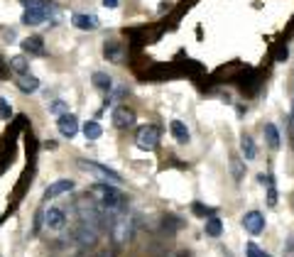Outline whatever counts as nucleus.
I'll list each match as a JSON object with an SVG mask.
<instances>
[{"label":"nucleus","mask_w":294,"mask_h":257,"mask_svg":"<svg viewBox=\"0 0 294 257\" xmlns=\"http://www.w3.org/2000/svg\"><path fill=\"white\" fill-rule=\"evenodd\" d=\"M133 230H135V223H133V218L128 213H118V216L111 218V235H113V240L118 245L128 243L133 238Z\"/></svg>","instance_id":"f257e3e1"},{"label":"nucleus","mask_w":294,"mask_h":257,"mask_svg":"<svg viewBox=\"0 0 294 257\" xmlns=\"http://www.w3.org/2000/svg\"><path fill=\"white\" fill-rule=\"evenodd\" d=\"M79 167L83 169V172H91V174H96L98 179H103L106 184L111 181V184H120L123 181V177L118 174V172H113V169L103 167V164H98V162H89V159H79Z\"/></svg>","instance_id":"f03ea898"},{"label":"nucleus","mask_w":294,"mask_h":257,"mask_svg":"<svg viewBox=\"0 0 294 257\" xmlns=\"http://www.w3.org/2000/svg\"><path fill=\"white\" fill-rule=\"evenodd\" d=\"M135 142L140 149H155L159 145V130L155 125H145V127H140L135 135Z\"/></svg>","instance_id":"7ed1b4c3"},{"label":"nucleus","mask_w":294,"mask_h":257,"mask_svg":"<svg viewBox=\"0 0 294 257\" xmlns=\"http://www.w3.org/2000/svg\"><path fill=\"white\" fill-rule=\"evenodd\" d=\"M54 12V5L49 3V5H45V8H27V10L23 12V25H42Z\"/></svg>","instance_id":"20e7f679"},{"label":"nucleus","mask_w":294,"mask_h":257,"mask_svg":"<svg viewBox=\"0 0 294 257\" xmlns=\"http://www.w3.org/2000/svg\"><path fill=\"white\" fill-rule=\"evenodd\" d=\"M74 240L83 247H91V245H96V240H98V230L91 228V225H86V223H79L76 225V230H74Z\"/></svg>","instance_id":"39448f33"},{"label":"nucleus","mask_w":294,"mask_h":257,"mask_svg":"<svg viewBox=\"0 0 294 257\" xmlns=\"http://www.w3.org/2000/svg\"><path fill=\"white\" fill-rule=\"evenodd\" d=\"M243 228L248 230L250 235H260L265 230V216L260 211H250L243 216Z\"/></svg>","instance_id":"423d86ee"},{"label":"nucleus","mask_w":294,"mask_h":257,"mask_svg":"<svg viewBox=\"0 0 294 257\" xmlns=\"http://www.w3.org/2000/svg\"><path fill=\"white\" fill-rule=\"evenodd\" d=\"M133 123H135V113L130 111L128 105H118V108L113 111V125L115 127L125 130V127H130Z\"/></svg>","instance_id":"0eeeda50"},{"label":"nucleus","mask_w":294,"mask_h":257,"mask_svg":"<svg viewBox=\"0 0 294 257\" xmlns=\"http://www.w3.org/2000/svg\"><path fill=\"white\" fill-rule=\"evenodd\" d=\"M57 127L64 137H74V135L79 133V120H76V115L67 113V115H61V118L57 120Z\"/></svg>","instance_id":"6e6552de"},{"label":"nucleus","mask_w":294,"mask_h":257,"mask_svg":"<svg viewBox=\"0 0 294 257\" xmlns=\"http://www.w3.org/2000/svg\"><path fill=\"white\" fill-rule=\"evenodd\" d=\"M64 223H67V216H64L61 208H49V211H45V225L47 228H52V230H61Z\"/></svg>","instance_id":"1a4fd4ad"},{"label":"nucleus","mask_w":294,"mask_h":257,"mask_svg":"<svg viewBox=\"0 0 294 257\" xmlns=\"http://www.w3.org/2000/svg\"><path fill=\"white\" fill-rule=\"evenodd\" d=\"M71 189H74V181L71 179H59V181H54L52 186H47L45 196L47 199H57V196H61V194H69Z\"/></svg>","instance_id":"9d476101"},{"label":"nucleus","mask_w":294,"mask_h":257,"mask_svg":"<svg viewBox=\"0 0 294 257\" xmlns=\"http://www.w3.org/2000/svg\"><path fill=\"white\" fill-rule=\"evenodd\" d=\"M74 25L79 30H98V17L96 15H74Z\"/></svg>","instance_id":"9b49d317"},{"label":"nucleus","mask_w":294,"mask_h":257,"mask_svg":"<svg viewBox=\"0 0 294 257\" xmlns=\"http://www.w3.org/2000/svg\"><path fill=\"white\" fill-rule=\"evenodd\" d=\"M103 54H106V59H108V61L118 64V61L123 59V47L118 45V42H106V47H103Z\"/></svg>","instance_id":"f8f14e48"},{"label":"nucleus","mask_w":294,"mask_h":257,"mask_svg":"<svg viewBox=\"0 0 294 257\" xmlns=\"http://www.w3.org/2000/svg\"><path fill=\"white\" fill-rule=\"evenodd\" d=\"M17 89L23 91V93H34V91L39 89V81H37V76L25 74V76H17Z\"/></svg>","instance_id":"ddd939ff"},{"label":"nucleus","mask_w":294,"mask_h":257,"mask_svg":"<svg viewBox=\"0 0 294 257\" xmlns=\"http://www.w3.org/2000/svg\"><path fill=\"white\" fill-rule=\"evenodd\" d=\"M172 135H174V140L181 142V145H186L189 142V130H186V125L181 123V120H172Z\"/></svg>","instance_id":"4468645a"},{"label":"nucleus","mask_w":294,"mask_h":257,"mask_svg":"<svg viewBox=\"0 0 294 257\" xmlns=\"http://www.w3.org/2000/svg\"><path fill=\"white\" fill-rule=\"evenodd\" d=\"M91 81H93V86H96V89H101V91H111V89H113V78L108 76V74H103V71H96Z\"/></svg>","instance_id":"2eb2a0df"},{"label":"nucleus","mask_w":294,"mask_h":257,"mask_svg":"<svg viewBox=\"0 0 294 257\" xmlns=\"http://www.w3.org/2000/svg\"><path fill=\"white\" fill-rule=\"evenodd\" d=\"M23 49L30 52V54H45V47H42V39H39V37H27L23 42Z\"/></svg>","instance_id":"dca6fc26"},{"label":"nucleus","mask_w":294,"mask_h":257,"mask_svg":"<svg viewBox=\"0 0 294 257\" xmlns=\"http://www.w3.org/2000/svg\"><path fill=\"white\" fill-rule=\"evenodd\" d=\"M83 135H86V140H98L103 135V127L96 120H89V123H83Z\"/></svg>","instance_id":"f3484780"},{"label":"nucleus","mask_w":294,"mask_h":257,"mask_svg":"<svg viewBox=\"0 0 294 257\" xmlns=\"http://www.w3.org/2000/svg\"><path fill=\"white\" fill-rule=\"evenodd\" d=\"M240 149H243L245 159H255V155H258L255 142H253V137H250V135H243V140H240Z\"/></svg>","instance_id":"a211bd4d"},{"label":"nucleus","mask_w":294,"mask_h":257,"mask_svg":"<svg viewBox=\"0 0 294 257\" xmlns=\"http://www.w3.org/2000/svg\"><path fill=\"white\" fill-rule=\"evenodd\" d=\"M8 67H10L17 76H25V74H27V59H25V56H12L10 61H8Z\"/></svg>","instance_id":"6ab92c4d"},{"label":"nucleus","mask_w":294,"mask_h":257,"mask_svg":"<svg viewBox=\"0 0 294 257\" xmlns=\"http://www.w3.org/2000/svg\"><path fill=\"white\" fill-rule=\"evenodd\" d=\"M265 137H267V145H270L272 149L280 147V133H277V127H275L272 123L265 125Z\"/></svg>","instance_id":"aec40b11"},{"label":"nucleus","mask_w":294,"mask_h":257,"mask_svg":"<svg viewBox=\"0 0 294 257\" xmlns=\"http://www.w3.org/2000/svg\"><path fill=\"white\" fill-rule=\"evenodd\" d=\"M221 233H223V223H221L216 216H211V218L206 221V235H211V238H218Z\"/></svg>","instance_id":"412c9836"},{"label":"nucleus","mask_w":294,"mask_h":257,"mask_svg":"<svg viewBox=\"0 0 294 257\" xmlns=\"http://www.w3.org/2000/svg\"><path fill=\"white\" fill-rule=\"evenodd\" d=\"M265 181H267V203H270V206H275V203H277V189H275V179H272V177H265Z\"/></svg>","instance_id":"4be33fe9"},{"label":"nucleus","mask_w":294,"mask_h":257,"mask_svg":"<svg viewBox=\"0 0 294 257\" xmlns=\"http://www.w3.org/2000/svg\"><path fill=\"white\" fill-rule=\"evenodd\" d=\"M245 257H270V255H267L265 250H260L255 243H248V245H245Z\"/></svg>","instance_id":"5701e85b"},{"label":"nucleus","mask_w":294,"mask_h":257,"mask_svg":"<svg viewBox=\"0 0 294 257\" xmlns=\"http://www.w3.org/2000/svg\"><path fill=\"white\" fill-rule=\"evenodd\" d=\"M49 111H52V113H57L59 118H61V115H67V113H69V105H67L64 101H54L52 105H49Z\"/></svg>","instance_id":"b1692460"},{"label":"nucleus","mask_w":294,"mask_h":257,"mask_svg":"<svg viewBox=\"0 0 294 257\" xmlns=\"http://www.w3.org/2000/svg\"><path fill=\"white\" fill-rule=\"evenodd\" d=\"M12 111H10V105H8V101L5 98H0V118H10Z\"/></svg>","instance_id":"393cba45"},{"label":"nucleus","mask_w":294,"mask_h":257,"mask_svg":"<svg viewBox=\"0 0 294 257\" xmlns=\"http://www.w3.org/2000/svg\"><path fill=\"white\" fill-rule=\"evenodd\" d=\"M230 169H233V177H236V179L243 177V167H240V162H238V159H230Z\"/></svg>","instance_id":"a878e982"},{"label":"nucleus","mask_w":294,"mask_h":257,"mask_svg":"<svg viewBox=\"0 0 294 257\" xmlns=\"http://www.w3.org/2000/svg\"><path fill=\"white\" fill-rule=\"evenodd\" d=\"M192 208H194V213H196V216H208V213H214L211 208H206V206H201V203H194Z\"/></svg>","instance_id":"bb28decb"},{"label":"nucleus","mask_w":294,"mask_h":257,"mask_svg":"<svg viewBox=\"0 0 294 257\" xmlns=\"http://www.w3.org/2000/svg\"><path fill=\"white\" fill-rule=\"evenodd\" d=\"M103 5H106V8H111V10H113V8H118V0H103Z\"/></svg>","instance_id":"cd10ccee"},{"label":"nucleus","mask_w":294,"mask_h":257,"mask_svg":"<svg viewBox=\"0 0 294 257\" xmlns=\"http://www.w3.org/2000/svg\"><path fill=\"white\" fill-rule=\"evenodd\" d=\"M5 67L8 64H3V59H0V78H5Z\"/></svg>","instance_id":"c85d7f7f"},{"label":"nucleus","mask_w":294,"mask_h":257,"mask_svg":"<svg viewBox=\"0 0 294 257\" xmlns=\"http://www.w3.org/2000/svg\"><path fill=\"white\" fill-rule=\"evenodd\" d=\"M292 125H294V108H292Z\"/></svg>","instance_id":"c756f323"}]
</instances>
